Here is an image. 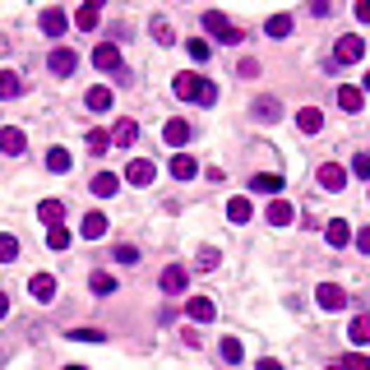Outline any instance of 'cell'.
<instances>
[{
  "label": "cell",
  "instance_id": "20",
  "mask_svg": "<svg viewBox=\"0 0 370 370\" xmlns=\"http://www.w3.org/2000/svg\"><path fill=\"white\" fill-rule=\"evenodd\" d=\"M338 107H343V112H361V107H366V93L343 84V88H338Z\"/></svg>",
  "mask_w": 370,
  "mask_h": 370
},
{
  "label": "cell",
  "instance_id": "7",
  "mask_svg": "<svg viewBox=\"0 0 370 370\" xmlns=\"http://www.w3.org/2000/svg\"><path fill=\"white\" fill-rule=\"evenodd\" d=\"M324 241H329L333 250L352 246V227H348V218H329V227H324Z\"/></svg>",
  "mask_w": 370,
  "mask_h": 370
},
{
  "label": "cell",
  "instance_id": "14",
  "mask_svg": "<svg viewBox=\"0 0 370 370\" xmlns=\"http://www.w3.org/2000/svg\"><path fill=\"white\" fill-rule=\"evenodd\" d=\"M162 292L167 296H176V292H185V269H180V264H167V269H162Z\"/></svg>",
  "mask_w": 370,
  "mask_h": 370
},
{
  "label": "cell",
  "instance_id": "9",
  "mask_svg": "<svg viewBox=\"0 0 370 370\" xmlns=\"http://www.w3.org/2000/svg\"><path fill=\"white\" fill-rule=\"evenodd\" d=\"M65 28H70V14L65 10H56V5H51V10H42V33L46 37H65Z\"/></svg>",
  "mask_w": 370,
  "mask_h": 370
},
{
  "label": "cell",
  "instance_id": "21",
  "mask_svg": "<svg viewBox=\"0 0 370 370\" xmlns=\"http://www.w3.org/2000/svg\"><path fill=\"white\" fill-rule=\"evenodd\" d=\"M37 218H42L46 227H60V218H65V204H60V199H42V204H37Z\"/></svg>",
  "mask_w": 370,
  "mask_h": 370
},
{
  "label": "cell",
  "instance_id": "18",
  "mask_svg": "<svg viewBox=\"0 0 370 370\" xmlns=\"http://www.w3.org/2000/svg\"><path fill=\"white\" fill-rule=\"evenodd\" d=\"M199 84H204L199 74H176V79H171V93H176L180 102H190L194 93H199Z\"/></svg>",
  "mask_w": 370,
  "mask_h": 370
},
{
  "label": "cell",
  "instance_id": "10",
  "mask_svg": "<svg viewBox=\"0 0 370 370\" xmlns=\"http://www.w3.org/2000/svg\"><path fill=\"white\" fill-rule=\"evenodd\" d=\"M185 315H190L194 324H209V319L218 315V305L209 301V296H190V301H185Z\"/></svg>",
  "mask_w": 370,
  "mask_h": 370
},
{
  "label": "cell",
  "instance_id": "51",
  "mask_svg": "<svg viewBox=\"0 0 370 370\" xmlns=\"http://www.w3.org/2000/svg\"><path fill=\"white\" fill-rule=\"evenodd\" d=\"M84 5H93V10H102V0H84Z\"/></svg>",
  "mask_w": 370,
  "mask_h": 370
},
{
  "label": "cell",
  "instance_id": "25",
  "mask_svg": "<svg viewBox=\"0 0 370 370\" xmlns=\"http://www.w3.org/2000/svg\"><path fill=\"white\" fill-rule=\"evenodd\" d=\"M135 139H139V125H135V121H121V125L112 130V144H116V148H130Z\"/></svg>",
  "mask_w": 370,
  "mask_h": 370
},
{
  "label": "cell",
  "instance_id": "36",
  "mask_svg": "<svg viewBox=\"0 0 370 370\" xmlns=\"http://www.w3.org/2000/svg\"><path fill=\"white\" fill-rule=\"evenodd\" d=\"M46 246H51V250H65L70 246V232H65V227H46Z\"/></svg>",
  "mask_w": 370,
  "mask_h": 370
},
{
  "label": "cell",
  "instance_id": "26",
  "mask_svg": "<svg viewBox=\"0 0 370 370\" xmlns=\"http://www.w3.org/2000/svg\"><path fill=\"white\" fill-rule=\"evenodd\" d=\"M292 218H296V209H292L287 199H273V204H269V223H273V227H287Z\"/></svg>",
  "mask_w": 370,
  "mask_h": 370
},
{
  "label": "cell",
  "instance_id": "47",
  "mask_svg": "<svg viewBox=\"0 0 370 370\" xmlns=\"http://www.w3.org/2000/svg\"><path fill=\"white\" fill-rule=\"evenodd\" d=\"M199 269H218V250H199Z\"/></svg>",
  "mask_w": 370,
  "mask_h": 370
},
{
  "label": "cell",
  "instance_id": "52",
  "mask_svg": "<svg viewBox=\"0 0 370 370\" xmlns=\"http://www.w3.org/2000/svg\"><path fill=\"white\" fill-rule=\"evenodd\" d=\"M366 93H370V70H366Z\"/></svg>",
  "mask_w": 370,
  "mask_h": 370
},
{
  "label": "cell",
  "instance_id": "33",
  "mask_svg": "<svg viewBox=\"0 0 370 370\" xmlns=\"http://www.w3.org/2000/svg\"><path fill=\"white\" fill-rule=\"evenodd\" d=\"M14 259H19V241L10 232H0V264H14Z\"/></svg>",
  "mask_w": 370,
  "mask_h": 370
},
{
  "label": "cell",
  "instance_id": "19",
  "mask_svg": "<svg viewBox=\"0 0 370 370\" xmlns=\"http://www.w3.org/2000/svg\"><path fill=\"white\" fill-rule=\"evenodd\" d=\"M28 292H33L37 301H56V278H51V273H37V278L28 282Z\"/></svg>",
  "mask_w": 370,
  "mask_h": 370
},
{
  "label": "cell",
  "instance_id": "23",
  "mask_svg": "<svg viewBox=\"0 0 370 370\" xmlns=\"http://www.w3.org/2000/svg\"><path fill=\"white\" fill-rule=\"evenodd\" d=\"M19 93H23V79L14 74V70H0V102L19 98Z\"/></svg>",
  "mask_w": 370,
  "mask_h": 370
},
{
  "label": "cell",
  "instance_id": "22",
  "mask_svg": "<svg viewBox=\"0 0 370 370\" xmlns=\"http://www.w3.org/2000/svg\"><path fill=\"white\" fill-rule=\"evenodd\" d=\"M348 338H352V348H366V343H370V315H357V319H352Z\"/></svg>",
  "mask_w": 370,
  "mask_h": 370
},
{
  "label": "cell",
  "instance_id": "4",
  "mask_svg": "<svg viewBox=\"0 0 370 370\" xmlns=\"http://www.w3.org/2000/svg\"><path fill=\"white\" fill-rule=\"evenodd\" d=\"M74 65H79V56L74 51H70V46H56V51H51V56H46V70H51V74H74Z\"/></svg>",
  "mask_w": 370,
  "mask_h": 370
},
{
  "label": "cell",
  "instance_id": "27",
  "mask_svg": "<svg viewBox=\"0 0 370 370\" xmlns=\"http://www.w3.org/2000/svg\"><path fill=\"white\" fill-rule=\"evenodd\" d=\"M107 227H112V223H107V218H102V213H88V218H84V227H79V232H84V241H98V236H107Z\"/></svg>",
  "mask_w": 370,
  "mask_h": 370
},
{
  "label": "cell",
  "instance_id": "50",
  "mask_svg": "<svg viewBox=\"0 0 370 370\" xmlns=\"http://www.w3.org/2000/svg\"><path fill=\"white\" fill-rule=\"evenodd\" d=\"M5 315H10V296L0 292V319H5Z\"/></svg>",
  "mask_w": 370,
  "mask_h": 370
},
{
  "label": "cell",
  "instance_id": "1",
  "mask_svg": "<svg viewBox=\"0 0 370 370\" xmlns=\"http://www.w3.org/2000/svg\"><path fill=\"white\" fill-rule=\"evenodd\" d=\"M204 33H213L223 46H236L241 37H246L241 28H232V23H227V14H223V10H209V14H204Z\"/></svg>",
  "mask_w": 370,
  "mask_h": 370
},
{
  "label": "cell",
  "instance_id": "11",
  "mask_svg": "<svg viewBox=\"0 0 370 370\" xmlns=\"http://www.w3.org/2000/svg\"><path fill=\"white\" fill-rule=\"evenodd\" d=\"M333 56H338V65H352V60H361V56H366V42H361V37H343Z\"/></svg>",
  "mask_w": 370,
  "mask_h": 370
},
{
  "label": "cell",
  "instance_id": "48",
  "mask_svg": "<svg viewBox=\"0 0 370 370\" xmlns=\"http://www.w3.org/2000/svg\"><path fill=\"white\" fill-rule=\"evenodd\" d=\"M357 250H361V255H370V227H361V232H357Z\"/></svg>",
  "mask_w": 370,
  "mask_h": 370
},
{
  "label": "cell",
  "instance_id": "39",
  "mask_svg": "<svg viewBox=\"0 0 370 370\" xmlns=\"http://www.w3.org/2000/svg\"><path fill=\"white\" fill-rule=\"evenodd\" d=\"M70 338H74V343H102V329H70Z\"/></svg>",
  "mask_w": 370,
  "mask_h": 370
},
{
  "label": "cell",
  "instance_id": "38",
  "mask_svg": "<svg viewBox=\"0 0 370 370\" xmlns=\"http://www.w3.org/2000/svg\"><path fill=\"white\" fill-rule=\"evenodd\" d=\"M194 102L213 107V102H218V84H209V79H204V84H199V93H194Z\"/></svg>",
  "mask_w": 370,
  "mask_h": 370
},
{
  "label": "cell",
  "instance_id": "29",
  "mask_svg": "<svg viewBox=\"0 0 370 370\" xmlns=\"http://www.w3.org/2000/svg\"><path fill=\"white\" fill-rule=\"evenodd\" d=\"M93 107V112H112V88H102V84H93L88 88V98H84Z\"/></svg>",
  "mask_w": 370,
  "mask_h": 370
},
{
  "label": "cell",
  "instance_id": "3",
  "mask_svg": "<svg viewBox=\"0 0 370 370\" xmlns=\"http://www.w3.org/2000/svg\"><path fill=\"white\" fill-rule=\"evenodd\" d=\"M153 176H157V167L148 157H130V162H125V180H130V185H148Z\"/></svg>",
  "mask_w": 370,
  "mask_h": 370
},
{
  "label": "cell",
  "instance_id": "6",
  "mask_svg": "<svg viewBox=\"0 0 370 370\" xmlns=\"http://www.w3.org/2000/svg\"><path fill=\"white\" fill-rule=\"evenodd\" d=\"M343 185H348V171L338 167V162H324V167H319V190L338 194V190H343Z\"/></svg>",
  "mask_w": 370,
  "mask_h": 370
},
{
  "label": "cell",
  "instance_id": "28",
  "mask_svg": "<svg viewBox=\"0 0 370 370\" xmlns=\"http://www.w3.org/2000/svg\"><path fill=\"white\" fill-rule=\"evenodd\" d=\"M70 167H74V157H70L65 148H51V153H46V171H56V176H65Z\"/></svg>",
  "mask_w": 370,
  "mask_h": 370
},
{
  "label": "cell",
  "instance_id": "37",
  "mask_svg": "<svg viewBox=\"0 0 370 370\" xmlns=\"http://www.w3.org/2000/svg\"><path fill=\"white\" fill-rule=\"evenodd\" d=\"M88 287L107 296V292H116V278H112V273H93V282H88Z\"/></svg>",
  "mask_w": 370,
  "mask_h": 370
},
{
  "label": "cell",
  "instance_id": "44",
  "mask_svg": "<svg viewBox=\"0 0 370 370\" xmlns=\"http://www.w3.org/2000/svg\"><path fill=\"white\" fill-rule=\"evenodd\" d=\"M352 171H357V176H370V153H357V157H352Z\"/></svg>",
  "mask_w": 370,
  "mask_h": 370
},
{
  "label": "cell",
  "instance_id": "35",
  "mask_svg": "<svg viewBox=\"0 0 370 370\" xmlns=\"http://www.w3.org/2000/svg\"><path fill=\"white\" fill-rule=\"evenodd\" d=\"M98 19H102V10H93V5H84V10L74 14V23L84 28V33H93V28H98Z\"/></svg>",
  "mask_w": 370,
  "mask_h": 370
},
{
  "label": "cell",
  "instance_id": "5",
  "mask_svg": "<svg viewBox=\"0 0 370 370\" xmlns=\"http://www.w3.org/2000/svg\"><path fill=\"white\" fill-rule=\"evenodd\" d=\"M315 301L324 305V310H343V305H348V292H343L338 282H319V292H315Z\"/></svg>",
  "mask_w": 370,
  "mask_h": 370
},
{
  "label": "cell",
  "instance_id": "31",
  "mask_svg": "<svg viewBox=\"0 0 370 370\" xmlns=\"http://www.w3.org/2000/svg\"><path fill=\"white\" fill-rule=\"evenodd\" d=\"M218 352H223V361H227V366L246 361V348H241V338H223V348H218Z\"/></svg>",
  "mask_w": 370,
  "mask_h": 370
},
{
  "label": "cell",
  "instance_id": "45",
  "mask_svg": "<svg viewBox=\"0 0 370 370\" xmlns=\"http://www.w3.org/2000/svg\"><path fill=\"white\" fill-rule=\"evenodd\" d=\"M343 370H370V357H357V352H352V357L343 361Z\"/></svg>",
  "mask_w": 370,
  "mask_h": 370
},
{
  "label": "cell",
  "instance_id": "30",
  "mask_svg": "<svg viewBox=\"0 0 370 370\" xmlns=\"http://www.w3.org/2000/svg\"><path fill=\"white\" fill-rule=\"evenodd\" d=\"M264 33H269V37H278V42H282V37L292 33V14H273V19L264 23Z\"/></svg>",
  "mask_w": 370,
  "mask_h": 370
},
{
  "label": "cell",
  "instance_id": "17",
  "mask_svg": "<svg viewBox=\"0 0 370 370\" xmlns=\"http://www.w3.org/2000/svg\"><path fill=\"white\" fill-rule=\"evenodd\" d=\"M171 176H176V180H194V176H199V162H194L190 153H176V157H171Z\"/></svg>",
  "mask_w": 370,
  "mask_h": 370
},
{
  "label": "cell",
  "instance_id": "24",
  "mask_svg": "<svg viewBox=\"0 0 370 370\" xmlns=\"http://www.w3.org/2000/svg\"><path fill=\"white\" fill-rule=\"evenodd\" d=\"M250 190H259V194H278V190H282V176H273V171H259V176H250Z\"/></svg>",
  "mask_w": 370,
  "mask_h": 370
},
{
  "label": "cell",
  "instance_id": "46",
  "mask_svg": "<svg viewBox=\"0 0 370 370\" xmlns=\"http://www.w3.org/2000/svg\"><path fill=\"white\" fill-rule=\"evenodd\" d=\"M352 14H357V23H370V0H357V5H352Z\"/></svg>",
  "mask_w": 370,
  "mask_h": 370
},
{
  "label": "cell",
  "instance_id": "42",
  "mask_svg": "<svg viewBox=\"0 0 370 370\" xmlns=\"http://www.w3.org/2000/svg\"><path fill=\"white\" fill-rule=\"evenodd\" d=\"M310 14L315 19H329L333 14V0H310Z\"/></svg>",
  "mask_w": 370,
  "mask_h": 370
},
{
  "label": "cell",
  "instance_id": "8",
  "mask_svg": "<svg viewBox=\"0 0 370 370\" xmlns=\"http://www.w3.org/2000/svg\"><path fill=\"white\" fill-rule=\"evenodd\" d=\"M23 148H28L23 130H19V125H5V130H0V153H5V157H19Z\"/></svg>",
  "mask_w": 370,
  "mask_h": 370
},
{
  "label": "cell",
  "instance_id": "40",
  "mask_svg": "<svg viewBox=\"0 0 370 370\" xmlns=\"http://www.w3.org/2000/svg\"><path fill=\"white\" fill-rule=\"evenodd\" d=\"M185 51H190V60H209V42H204V37H190Z\"/></svg>",
  "mask_w": 370,
  "mask_h": 370
},
{
  "label": "cell",
  "instance_id": "15",
  "mask_svg": "<svg viewBox=\"0 0 370 370\" xmlns=\"http://www.w3.org/2000/svg\"><path fill=\"white\" fill-rule=\"evenodd\" d=\"M319 125H324L319 107H301V112H296V130H301V135H319Z\"/></svg>",
  "mask_w": 370,
  "mask_h": 370
},
{
  "label": "cell",
  "instance_id": "2",
  "mask_svg": "<svg viewBox=\"0 0 370 370\" xmlns=\"http://www.w3.org/2000/svg\"><path fill=\"white\" fill-rule=\"evenodd\" d=\"M93 65L107 70V74L130 79V74H125V65H121V46H116V42H98V46H93Z\"/></svg>",
  "mask_w": 370,
  "mask_h": 370
},
{
  "label": "cell",
  "instance_id": "13",
  "mask_svg": "<svg viewBox=\"0 0 370 370\" xmlns=\"http://www.w3.org/2000/svg\"><path fill=\"white\" fill-rule=\"evenodd\" d=\"M227 218H232L236 227H246L250 218H255V204H250L246 194H236V199H227Z\"/></svg>",
  "mask_w": 370,
  "mask_h": 370
},
{
  "label": "cell",
  "instance_id": "54",
  "mask_svg": "<svg viewBox=\"0 0 370 370\" xmlns=\"http://www.w3.org/2000/svg\"><path fill=\"white\" fill-rule=\"evenodd\" d=\"M329 370H343V366H329Z\"/></svg>",
  "mask_w": 370,
  "mask_h": 370
},
{
  "label": "cell",
  "instance_id": "16",
  "mask_svg": "<svg viewBox=\"0 0 370 370\" xmlns=\"http://www.w3.org/2000/svg\"><path fill=\"white\" fill-rule=\"evenodd\" d=\"M162 139H167L171 148H180V144H185V139H190V125L180 121V116H171V121L162 125Z\"/></svg>",
  "mask_w": 370,
  "mask_h": 370
},
{
  "label": "cell",
  "instance_id": "32",
  "mask_svg": "<svg viewBox=\"0 0 370 370\" xmlns=\"http://www.w3.org/2000/svg\"><path fill=\"white\" fill-rule=\"evenodd\" d=\"M88 153H93V157L112 153V135H107V130H88Z\"/></svg>",
  "mask_w": 370,
  "mask_h": 370
},
{
  "label": "cell",
  "instance_id": "12",
  "mask_svg": "<svg viewBox=\"0 0 370 370\" xmlns=\"http://www.w3.org/2000/svg\"><path fill=\"white\" fill-rule=\"evenodd\" d=\"M88 190L98 194V199H112V194L121 190V176H112V171H98V176L88 180Z\"/></svg>",
  "mask_w": 370,
  "mask_h": 370
},
{
  "label": "cell",
  "instance_id": "41",
  "mask_svg": "<svg viewBox=\"0 0 370 370\" xmlns=\"http://www.w3.org/2000/svg\"><path fill=\"white\" fill-rule=\"evenodd\" d=\"M153 37H157V42H171V37H176V33H171V23L162 19V14L153 19Z\"/></svg>",
  "mask_w": 370,
  "mask_h": 370
},
{
  "label": "cell",
  "instance_id": "49",
  "mask_svg": "<svg viewBox=\"0 0 370 370\" xmlns=\"http://www.w3.org/2000/svg\"><path fill=\"white\" fill-rule=\"evenodd\" d=\"M255 370H282V361H273V357H264V361H259V366Z\"/></svg>",
  "mask_w": 370,
  "mask_h": 370
},
{
  "label": "cell",
  "instance_id": "34",
  "mask_svg": "<svg viewBox=\"0 0 370 370\" xmlns=\"http://www.w3.org/2000/svg\"><path fill=\"white\" fill-rule=\"evenodd\" d=\"M255 121H264V125L278 121V102H273V98H259L255 102Z\"/></svg>",
  "mask_w": 370,
  "mask_h": 370
},
{
  "label": "cell",
  "instance_id": "43",
  "mask_svg": "<svg viewBox=\"0 0 370 370\" xmlns=\"http://www.w3.org/2000/svg\"><path fill=\"white\" fill-rule=\"evenodd\" d=\"M116 259H121V264H139V250L135 246H116Z\"/></svg>",
  "mask_w": 370,
  "mask_h": 370
},
{
  "label": "cell",
  "instance_id": "53",
  "mask_svg": "<svg viewBox=\"0 0 370 370\" xmlns=\"http://www.w3.org/2000/svg\"><path fill=\"white\" fill-rule=\"evenodd\" d=\"M65 370H84V366H65Z\"/></svg>",
  "mask_w": 370,
  "mask_h": 370
}]
</instances>
